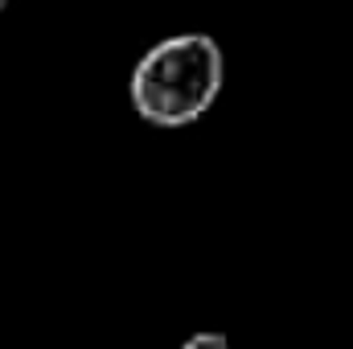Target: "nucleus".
<instances>
[{
  "mask_svg": "<svg viewBox=\"0 0 353 349\" xmlns=\"http://www.w3.org/2000/svg\"><path fill=\"white\" fill-rule=\"evenodd\" d=\"M226 79V62L214 37L176 33L157 41L132 70V107L157 128H185L201 119Z\"/></svg>",
  "mask_w": 353,
  "mask_h": 349,
  "instance_id": "nucleus-1",
  "label": "nucleus"
},
{
  "mask_svg": "<svg viewBox=\"0 0 353 349\" xmlns=\"http://www.w3.org/2000/svg\"><path fill=\"white\" fill-rule=\"evenodd\" d=\"M8 4H12V0H0V12H4V8H8Z\"/></svg>",
  "mask_w": 353,
  "mask_h": 349,
  "instance_id": "nucleus-3",
  "label": "nucleus"
},
{
  "mask_svg": "<svg viewBox=\"0 0 353 349\" xmlns=\"http://www.w3.org/2000/svg\"><path fill=\"white\" fill-rule=\"evenodd\" d=\"M181 349H230V341L222 333H197V337H189Z\"/></svg>",
  "mask_w": 353,
  "mask_h": 349,
  "instance_id": "nucleus-2",
  "label": "nucleus"
}]
</instances>
